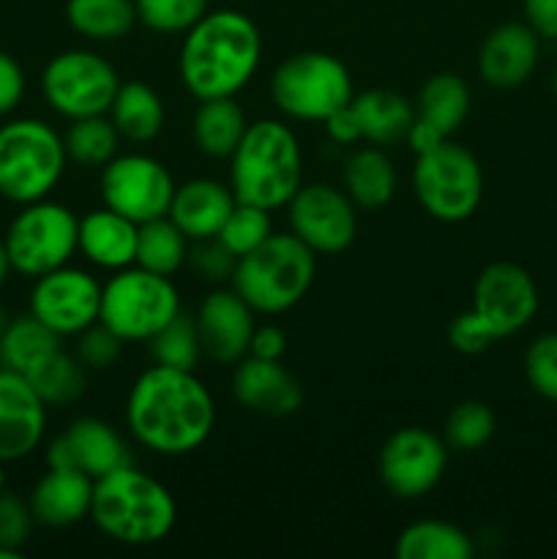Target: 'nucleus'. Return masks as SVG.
<instances>
[{
  "label": "nucleus",
  "mask_w": 557,
  "mask_h": 559,
  "mask_svg": "<svg viewBox=\"0 0 557 559\" xmlns=\"http://www.w3.org/2000/svg\"><path fill=\"white\" fill-rule=\"evenodd\" d=\"M5 325H9V314H5V309L0 306V333L5 331Z\"/></svg>",
  "instance_id": "nucleus-51"
},
{
  "label": "nucleus",
  "mask_w": 557,
  "mask_h": 559,
  "mask_svg": "<svg viewBox=\"0 0 557 559\" xmlns=\"http://www.w3.org/2000/svg\"><path fill=\"white\" fill-rule=\"evenodd\" d=\"M538 55L541 38L528 22H502L481 44L478 74L489 87L511 91L533 76Z\"/></svg>",
  "instance_id": "nucleus-20"
},
{
  "label": "nucleus",
  "mask_w": 557,
  "mask_h": 559,
  "mask_svg": "<svg viewBox=\"0 0 557 559\" xmlns=\"http://www.w3.org/2000/svg\"><path fill=\"white\" fill-rule=\"evenodd\" d=\"M33 391L42 396L47 407H69L85 396V366L76 355L63 353V347L49 355L38 369L27 374Z\"/></svg>",
  "instance_id": "nucleus-34"
},
{
  "label": "nucleus",
  "mask_w": 557,
  "mask_h": 559,
  "mask_svg": "<svg viewBox=\"0 0 557 559\" xmlns=\"http://www.w3.org/2000/svg\"><path fill=\"white\" fill-rule=\"evenodd\" d=\"M47 404L27 377L0 369V464L31 456L44 440Z\"/></svg>",
  "instance_id": "nucleus-19"
},
{
  "label": "nucleus",
  "mask_w": 557,
  "mask_h": 559,
  "mask_svg": "<svg viewBox=\"0 0 557 559\" xmlns=\"http://www.w3.org/2000/svg\"><path fill=\"white\" fill-rule=\"evenodd\" d=\"M31 511L44 527H71L91 516L93 478L76 469L49 467V473L33 486Z\"/></svg>",
  "instance_id": "nucleus-23"
},
{
  "label": "nucleus",
  "mask_w": 557,
  "mask_h": 559,
  "mask_svg": "<svg viewBox=\"0 0 557 559\" xmlns=\"http://www.w3.org/2000/svg\"><path fill=\"white\" fill-rule=\"evenodd\" d=\"M473 311L497 338L513 336L530 325L538 311V289L533 276L517 262H491L475 278Z\"/></svg>",
  "instance_id": "nucleus-16"
},
{
  "label": "nucleus",
  "mask_w": 557,
  "mask_h": 559,
  "mask_svg": "<svg viewBox=\"0 0 557 559\" xmlns=\"http://www.w3.org/2000/svg\"><path fill=\"white\" fill-rule=\"evenodd\" d=\"M448 467V445L420 426L393 431L380 451V480L399 500H418L442 480Z\"/></svg>",
  "instance_id": "nucleus-13"
},
{
  "label": "nucleus",
  "mask_w": 557,
  "mask_h": 559,
  "mask_svg": "<svg viewBox=\"0 0 557 559\" xmlns=\"http://www.w3.org/2000/svg\"><path fill=\"white\" fill-rule=\"evenodd\" d=\"M273 104L287 118L322 123L328 115L353 102L347 66L328 52H295L271 76Z\"/></svg>",
  "instance_id": "nucleus-8"
},
{
  "label": "nucleus",
  "mask_w": 557,
  "mask_h": 559,
  "mask_svg": "<svg viewBox=\"0 0 557 559\" xmlns=\"http://www.w3.org/2000/svg\"><path fill=\"white\" fill-rule=\"evenodd\" d=\"M118 129L104 115L71 120L69 131L63 136L66 156L74 164H82V167H104L118 153Z\"/></svg>",
  "instance_id": "nucleus-35"
},
{
  "label": "nucleus",
  "mask_w": 557,
  "mask_h": 559,
  "mask_svg": "<svg viewBox=\"0 0 557 559\" xmlns=\"http://www.w3.org/2000/svg\"><path fill=\"white\" fill-rule=\"evenodd\" d=\"M393 555L399 559H470L475 555V544L457 524L426 519L399 533Z\"/></svg>",
  "instance_id": "nucleus-31"
},
{
  "label": "nucleus",
  "mask_w": 557,
  "mask_h": 559,
  "mask_svg": "<svg viewBox=\"0 0 557 559\" xmlns=\"http://www.w3.org/2000/svg\"><path fill=\"white\" fill-rule=\"evenodd\" d=\"M344 194L360 211H380L396 194V167L382 147L369 145L349 153L342 169Z\"/></svg>",
  "instance_id": "nucleus-25"
},
{
  "label": "nucleus",
  "mask_w": 557,
  "mask_h": 559,
  "mask_svg": "<svg viewBox=\"0 0 557 559\" xmlns=\"http://www.w3.org/2000/svg\"><path fill=\"white\" fill-rule=\"evenodd\" d=\"M60 349V336L33 314L9 320L0 333V369L27 377Z\"/></svg>",
  "instance_id": "nucleus-30"
},
{
  "label": "nucleus",
  "mask_w": 557,
  "mask_h": 559,
  "mask_svg": "<svg viewBox=\"0 0 557 559\" xmlns=\"http://www.w3.org/2000/svg\"><path fill=\"white\" fill-rule=\"evenodd\" d=\"M325 131L336 145H355V142L364 140V131H360V120L355 115L353 104H344L342 109H336L333 115H328L325 120Z\"/></svg>",
  "instance_id": "nucleus-47"
},
{
  "label": "nucleus",
  "mask_w": 557,
  "mask_h": 559,
  "mask_svg": "<svg viewBox=\"0 0 557 559\" xmlns=\"http://www.w3.org/2000/svg\"><path fill=\"white\" fill-rule=\"evenodd\" d=\"M91 519L107 538L126 546H153L169 538L178 506L164 484L134 464L93 480Z\"/></svg>",
  "instance_id": "nucleus-3"
},
{
  "label": "nucleus",
  "mask_w": 557,
  "mask_h": 559,
  "mask_svg": "<svg viewBox=\"0 0 557 559\" xmlns=\"http://www.w3.org/2000/svg\"><path fill=\"white\" fill-rule=\"evenodd\" d=\"M211 0H134L137 20L156 33H186L208 14Z\"/></svg>",
  "instance_id": "nucleus-39"
},
{
  "label": "nucleus",
  "mask_w": 557,
  "mask_h": 559,
  "mask_svg": "<svg viewBox=\"0 0 557 559\" xmlns=\"http://www.w3.org/2000/svg\"><path fill=\"white\" fill-rule=\"evenodd\" d=\"M98 309H102V284L80 267H55L33 284L31 314L60 338L76 336L98 322Z\"/></svg>",
  "instance_id": "nucleus-15"
},
{
  "label": "nucleus",
  "mask_w": 557,
  "mask_h": 559,
  "mask_svg": "<svg viewBox=\"0 0 557 559\" xmlns=\"http://www.w3.org/2000/svg\"><path fill=\"white\" fill-rule=\"evenodd\" d=\"M147 344H151L153 360L162 366H173V369L194 371L197 360L202 355L194 317H186L183 311L175 320H169L156 336L147 338Z\"/></svg>",
  "instance_id": "nucleus-37"
},
{
  "label": "nucleus",
  "mask_w": 557,
  "mask_h": 559,
  "mask_svg": "<svg viewBox=\"0 0 557 559\" xmlns=\"http://www.w3.org/2000/svg\"><path fill=\"white\" fill-rule=\"evenodd\" d=\"M66 20L91 41H118L140 22L134 0H69Z\"/></svg>",
  "instance_id": "nucleus-32"
},
{
  "label": "nucleus",
  "mask_w": 557,
  "mask_h": 559,
  "mask_svg": "<svg viewBox=\"0 0 557 559\" xmlns=\"http://www.w3.org/2000/svg\"><path fill=\"white\" fill-rule=\"evenodd\" d=\"M235 202L238 200L229 186L211 178H194L186 180L183 186H175L167 216L186 238L197 243V240L216 238Z\"/></svg>",
  "instance_id": "nucleus-22"
},
{
  "label": "nucleus",
  "mask_w": 557,
  "mask_h": 559,
  "mask_svg": "<svg viewBox=\"0 0 557 559\" xmlns=\"http://www.w3.org/2000/svg\"><path fill=\"white\" fill-rule=\"evenodd\" d=\"M22 93H25V74L16 58L0 49V115H9L20 107Z\"/></svg>",
  "instance_id": "nucleus-45"
},
{
  "label": "nucleus",
  "mask_w": 557,
  "mask_h": 559,
  "mask_svg": "<svg viewBox=\"0 0 557 559\" xmlns=\"http://www.w3.org/2000/svg\"><path fill=\"white\" fill-rule=\"evenodd\" d=\"M189 260L191 267H194L202 278H208V282H224V278L233 276L235 271V254H229L218 238L197 240Z\"/></svg>",
  "instance_id": "nucleus-44"
},
{
  "label": "nucleus",
  "mask_w": 557,
  "mask_h": 559,
  "mask_svg": "<svg viewBox=\"0 0 557 559\" xmlns=\"http://www.w3.org/2000/svg\"><path fill=\"white\" fill-rule=\"evenodd\" d=\"M413 189L420 207L431 218L457 224L478 211L484 197V173L467 147L446 140L415 158Z\"/></svg>",
  "instance_id": "nucleus-9"
},
{
  "label": "nucleus",
  "mask_w": 557,
  "mask_h": 559,
  "mask_svg": "<svg viewBox=\"0 0 557 559\" xmlns=\"http://www.w3.org/2000/svg\"><path fill=\"white\" fill-rule=\"evenodd\" d=\"M80 240V218L58 202L38 200L22 207L9 224L3 243L11 267L22 276L38 278L55 267L69 265Z\"/></svg>",
  "instance_id": "nucleus-10"
},
{
  "label": "nucleus",
  "mask_w": 557,
  "mask_h": 559,
  "mask_svg": "<svg viewBox=\"0 0 557 559\" xmlns=\"http://www.w3.org/2000/svg\"><path fill=\"white\" fill-rule=\"evenodd\" d=\"M69 156L52 126L22 118L0 126V194L16 205L47 200Z\"/></svg>",
  "instance_id": "nucleus-6"
},
{
  "label": "nucleus",
  "mask_w": 557,
  "mask_h": 559,
  "mask_svg": "<svg viewBox=\"0 0 557 559\" xmlns=\"http://www.w3.org/2000/svg\"><path fill=\"white\" fill-rule=\"evenodd\" d=\"M175 194V180L158 158L145 153H123L104 164V205L134 224L164 218Z\"/></svg>",
  "instance_id": "nucleus-12"
},
{
  "label": "nucleus",
  "mask_w": 557,
  "mask_h": 559,
  "mask_svg": "<svg viewBox=\"0 0 557 559\" xmlns=\"http://www.w3.org/2000/svg\"><path fill=\"white\" fill-rule=\"evenodd\" d=\"M47 464L76 469L98 480L131 464V451L123 437L102 418H76L47 448Z\"/></svg>",
  "instance_id": "nucleus-17"
},
{
  "label": "nucleus",
  "mask_w": 557,
  "mask_h": 559,
  "mask_svg": "<svg viewBox=\"0 0 557 559\" xmlns=\"http://www.w3.org/2000/svg\"><path fill=\"white\" fill-rule=\"evenodd\" d=\"M137 233H140V224L120 216L112 207L91 211L85 218H80L76 251H82L87 262L104 271H120V267L134 265Z\"/></svg>",
  "instance_id": "nucleus-24"
},
{
  "label": "nucleus",
  "mask_w": 557,
  "mask_h": 559,
  "mask_svg": "<svg viewBox=\"0 0 557 559\" xmlns=\"http://www.w3.org/2000/svg\"><path fill=\"white\" fill-rule=\"evenodd\" d=\"M524 377L546 402H557V333L533 338L524 353Z\"/></svg>",
  "instance_id": "nucleus-40"
},
{
  "label": "nucleus",
  "mask_w": 557,
  "mask_h": 559,
  "mask_svg": "<svg viewBox=\"0 0 557 559\" xmlns=\"http://www.w3.org/2000/svg\"><path fill=\"white\" fill-rule=\"evenodd\" d=\"M180 314V295L169 276L145 267H120L102 287L98 322L123 342H147Z\"/></svg>",
  "instance_id": "nucleus-7"
},
{
  "label": "nucleus",
  "mask_w": 557,
  "mask_h": 559,
  "mask_svg": "<svg viewBox=\"0 0 557 559\" xmlns=\"http://www.w3.org/2000/svg\"><path fill=\"white\" fill-rule=\"evenodd\" d=\"M349 104H353L355 115H358L366 142H371L377 147H386L407 140L410 126L415 120V107L402 93L375 87V91L353 96Z\"/></svg>",
  "instance_id": "nucleus-26"
},
{
  "label": "nucleus",
  "mask_w": 557,
  "mask_h": 559,
  "mask_svg": "<svg viewBox=\"0 0 557 559\" xmlns=\"http://www.w3.org/2000/svg\"><path fill=\"white\" fill-rule=\"evenodd\" d=\"M22 551H14V549H5V546H0V559H20Z\"/></svg>",
  "instance_id": "nucleus-50"
},
{
  "label": "nucleus",
  "mask_w": 557,
  "mask_h": 559,
  "mask_svg": "<svg viewBox=\"0 0 557 559\" xmlns=\"http://www.w3.org/2000/svg\"><path fill=\"white\" fill-rule=\"evenodd\" d=\"M271 235H273L271 211H262V207L235 202V207L229 211L227 222L222 224L216 238L222 240L224 249H227L229 254H235V260H238V257L249 254L251 249L265 243Z\"/></svg>",
  "instance_id": "nucleus-38"
},
{
  "label": "nucleus",
  "mask_w": 557,
  "mask_h": 559,
  "mask_svg": "<svg viewBox=\"0 0 557 559\" xmlns=\"http://www.w3.org/2000/svg\"><path fill=\"white\" fill-rule=\"evenodd\" d=\"M315 251L293 233H273L265 243L235 260V293L257 314H282L298 306L315 282Z\"/></svg>",
  "instance_id": "nucleus-5"
},
{
  "label": "nucleus",
  "mask_w": 557,
  "mask_h": 559,
  "mask_svg": "<svg viewBox=\"0 0 557 559\" xmlns=\"http://www.w3.org/2000/svg\"><path fill=\"white\" fill-rule=\"evenodd\" d=\"M552 91H555V96H557V71H555V76H552Z\"/></svg>",
  "instance_id": "nucleus-53"
},
{
  "label": "nucleus",
  "mask_w": 557,
  "mask_h": 559,
  "mask_svg": "<svg viewBox=\"0 0 557 559\" xmlns=\"http://www.w3.org/2000/svg\"><path fill=\"white\" fill-rule=\"evenodd\" d=\"M33 524H36V516L31 511V502L5 489L0 491V546L22 551V546L31 540Z\"/></svg>",
  "instance_id": "nucleus-42"
},
{
  "label": "nucleus",
  "mask_w": 557,
  "mask_h": 559,
  "mask_svg": "<svg viewBox=\"0 0 557 559\" xmlns=\"http://www.w3.org/2000/svg\"><path fill=\"white\" fill-rule=\"evenodd\" d=\"M470 112V87L459 74L442 71L429 76L415 98V120L440 136H451Z\"/></svg>",
  "instance_id": "nucleus-27"
},
{
  "label": "nucleus",
  "mask_w": 557,
  "mask_h": 559,
  "mask_svg": "<svg viewBox=\"0 0 557 559\" xmlns=\"http://www.w3.org/2000/svg\"><path fill=\"white\" fill-rule=\"evenodd\" d=\"M120 80L107 58L91 49H69L44 66L42 91L49 107L63 118L107 115Z\"/></svg>",
  "instance_id": "nucleus-11"
},
{
  "label": "nucleus",
  "mask_w": 557,
  "mask_h": 559,
  "mask_svg": "<svg viewBox=\"0 0 557 559\" xmlns=\"http://www.w3.org/2000/svg\"><path fill=\"white\" fill-rule=\"evenodd\" d=\"M287 207L289 233L304 240L315 254H342L353 246L358 216L353 200L336 186H300Z\"/></svg>",
  "instance_id": "nucleus-14"
},
{
  "label": "nucleus",
  "mask_w": 557,
  "mask_h": 559,
  "mask_svg": "<svg viewBox=\"0 0 557 559\" xmlns=\"http://www.w3.org/2000/svg\"><path fill=\"white\" fill-rule=\"evenodd\" d=\"M495 429L497 418L495 413H491L489 404L467 399V402L457 404V407L448 413L442 440H446L448 451H481V448L495 437Z\"/></svg>",
  "instance_id": "nucleus-36"
},
{
  "label": "nucleus",
  "mask_w": 557,
  "mask_h": 559,
  "mask_svg": "<svg viewBox=\"0 0 557 559\" xmlns=\"http://www.w3.org/2000/svg\"><path fill=\"white\" fill-rule=\"evenodd\" d=\"M123 338L109 331L102 322H93L82 333H76V358L82 360L85 369H109L118 364L123 353Z\"/></svg>",
  "instance_id": "nucleus-41"
},
{
  "label": "nucleus",
  "mask_w": 557,
  "mask_h": 559,
  "mask_svg": "<svg viewBox=\"0 0 557 559\" xmlns=\"http://www.w3.org/2000/svg\"><path fill=\"white\" fill-rule=\"evenodd\" d=\"M246 115L235 96L224 98H205L200 102L194 112V123H191V134H194L197 147L211 158H229L235 147L244 140Z\"/></svg>",
  "instance_id": "nucleus-28"
},
{
  "label": "nucleus",
  "mask_w": 557,
  "mask_h": 559,
  "mask_svg": "<svg viewBox=\"0 0 557 559\" xmlns=\"http://www.w3.org/2000/svg\"><path fill=\"white\" fill-rule=\"evenodd\" d=\"M131 437L158 456H186L205 445L216 424V404L205 382L189 369L151 366L126 399Z\"/></svg>",
  "instance_id": "nucleus-1"
},
{
  "label": "nucleus",
  "mask_w": 557,
  "mask_h": 559,
  "mask_svg": "<svg viewBox=\"0 0 557 559\" xmlns=\"http://www.w3.org/2000/svg\"><path fill=\"white\" fill-rule=\"evenodd\" d=\"M304 180V156L293 129L278 120H257L229 156V189L244 205L276 211Z\"/></svg>",
  "instance_id": "nucleus-4"
},
{
  "label": "nucleus",
  "mask_w": 557,
  "mask_h": 559,
  "mask_svg": "<svg viewBox=\"0 0 557 559\" xmlns=\"http://www.w3.org/2000/svg\"><path fill=\"white\" fill-rule=\"evenodd\" d=\"M202 355L216 364H238L249 355L254 336V309L235 289H213L202 298L194 317Z\"/></svg>",
  "instance_id": "nucleus-18"
},
{
  "label": "nucleus",
  "mask_w": 557,
  "mask_h": 559,
  "mask_svg": "<svg viewBox=\"0 0 557 559\" xmlns=\"http://www.w3.org/2000/svg\"><path fill=\"white\" fill-rule=\"evenodd\" d=\"M262 38L254 22L235 9L208 11L180 44V82L194 98L235 96L260 66Z\"/></svg>",
  "instance_id": "nucleus-2"
},
{
  "label": "nucleus",
  "mask_w": 557,
  "mask_h": 559,
  "mask_svg": "<svg viewBox=\"0 0 557 559\" xmlns=\"http://www.w3.org/2000/svg\"><path fill=\"white\" fill-rule=\"evenodd\" d=\"M284 349H287V336H284L282 328L276 325H260L254 328V336H251L249 355L262 360H282Z\"/></svg>",
  "instance_id": "nucleus-48"
},
{
  "label": "nucleus",
  "mask_w": 557,
  "mask_h": 559,
  "mask_svg": "<svg viewBox=\"0 0 557 559\" xmlns=\"http://www.w3.org/2000/svg\"><path fill=\"white\" fill-rule=\"evenodd\" d=\"M233 396L249 413L287 418L304 404V388L278 360L246 355L235 366Z\"/></svg>",
  "instance_id": "nucleus-21"
},
{
  "label": "nucleus",
  "mask_w": 557,
  "mask_h": 559,
  "mask_svg": "<svg viewBox=\"0 0 557 559\" xmlns=\"http://www.w3.org/2000/svg\"><path fill=\"white\" fill-rule=\"evenodd\" d=\"M524 22L546 41H557V0H524Z\"/></svg>",
  "instance_id": "nucleus-46"
},
{
  "label": "nucleus",
  "mask_w": 557,
  "mask_h": 559,
  "mask_svg": "<svg viewBox=\"0 0 557 559\" xmlns=\"http://www.w3.org/2000/svg\"><path fill=\"white\" fill-rule=\"evenodd\" d=\"M189 257V238L169 222V216L140 224L134 265L158 276H173Z\"/></svg>",
  "instance_id": "nucleus-33"
},
{
  "label": "nucleus",
  "mask_w": 557,
  "mask_h": 559,
  "mask_svg": "<svg viewBox=\"0 0 557 559\" xmlns=\"http://www.w3.org/2000/svg\"><path fill=\"white\" fill-rule=\"evenodd\" d=\"M448 342H451V347L457 349V353L481 355L486 353L491 344L500 342V338H497L495 333H491V328L470 309L462 311V314L448 325Z\"/></svg>",
  "instance_id": "nucleus-43"
},
{
  "label": "nucleus",
  "mask_w": 557,
  "mask_h": 559,
  "mask_svg": "<svg viewBox=\"0 0 557 559\" xmlns=\"http://www.w3.org/2000/svg\"><path fill=\"white\" fill-rule=\"evenodd\" d=\"M5 489V473H3V467H0V491Z\"/></svg>",
  "instance_id": "nucleus-52"
},
{
  "label": "nucleus",
  "mask_w": 557,
  "mask_h": 559,
  "mask_svg": "<svg viewBox=\"0 0 557 559\" xmlns=\"http://www.w3.org/2000/svg\"><path fill=\"white\" fill-rule=\"evenodd\" d=\"M11 271H14V267H11L9 251H5V243H3V240H0V287H3L5 278H9Z\"/></svg>",
  "instance_id": "nucleus-49"
},
{
  "label": "nucleus",
  "mask_w": 557,
  "mask_h": 559,
  "mask_svg": "<svg viewBox=\"0 0 557 559\" xmlns=\"http://www.w3.org/2000/svg\"><path fill=\"white\" fill-rule=\"evenodd\" d=\"M164 102L151 85L145 82H126L115 93V102L109 107V120L115 123L118 134L129 142H151L162 131Z\"/></svg>",
  "instance_id": "nucleus-29"
}]
</instances>
